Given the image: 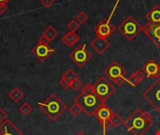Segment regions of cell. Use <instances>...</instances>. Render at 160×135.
Masks as SVG:
<instances>
[{"label":"cell","instance_id":"17","mask_svg":"<svg viewBox=\"0 0 160 135\" xmlns=\"http://www.w3.org/2000/svg\"><path fill=\"white\" fill-rule=\"evenodd\" d=\"M146 18L149 23H160V6L156 5L154 6L149 13L146 15Z\"/></svg>","mask_w":160,"mask_h":135},{"label":"cell","instance_id":"4","mask_svg":"<svg viewBox=\"0 0 160 135\" xmlns=\"http://www.w3.org/2000/svg\"><path fill=\"white\" fill-rule=\"evenodd\" d=\"M118 31L128 39L133 40L142 31V26L135 20L134 17L128 16L118 26Z\"/></svg>","mask_w":160,"mask_h":135},{"label":"cell","instance_id":"20","mask_svg":"<svg viewBox=\"0 0 160 135\" xmlns=\"http://www.w3.org/2000/svg\"><path fill=\"white\" fill-rule=\"evenodd\" d=\"M23 96L24 94L22 90H21L18 86H15L14 88H12L8 93V98L15 103H18L23 98Z\"/></svg>","mask_w":160,"mask_h":135},{"label":"cell","instance_id":"8","mask_svg":"<svg viewBox=\"0 0 160 135\" xmlns=\"http://www.w3.org/2000/svg\"><path fill=\"white\" fill-rule=\"evenodd\" d=\"M69 57L75 65L82 68L91 60L92 55L87 50L86 44H82L69 54Z\"/></svg>","mask_w":160,"mask_h":135},{"label":"cell","instance_id":"24","mask_svg":"<svg viewBox=\"0 0 160 135\" xmlns=\"http://www.w3.org/2000/svg\"><path fill=\"white\" fill-rule=\"evenodd\" d=\"M69 112H70V114H71L73 117H78V116L82 112V107H81L78 103L74 102L73 105L69 108Z\"/></svg>","mask_w":160,"mask_h":135},{"label":"cell","instance_id":"11","mask_svg":"<svg viewBox=\"0 0 160 135\" xmlns=\"http://www.w3.org/2000/svg\"><path fill=\"white\" fill-rule=\"evenodd\" d=\"M115 31V27L110 22L109 19L103 18L100 23L95 27V33L99 38L108 39L113 32Z\"/></svg>","mask_w":160,"mask_h":135},{"label":"cell","instance_id":"34","mask_svg":"<svg viewBox=\"0 0 160 135\" xmlns=\"http://www.w3.org/2000/svg\"><path fill=\"white\" fill-rule=\"evenodd\" d=\"M156 135H160V130H158V131L156 132Z\"/></svg>","mask_w":160,"mask_h":135},{"label":"cell","instance_id":"33","mask_svg":"<svg viewBox=\"0 0 160 135\" xmlns=\"http://www.w3.org/2000/svg\"><path fill=\"white\" fill-rule=\"evenodd\" d=\"M9 0H0V3H8Z\"/></svg>","mask_w":160,"mask_h":135},{"label":"cell","instance_id":"2","mask_svg":"<svg viewBox=\"0 0 160 135\" xmlns=\"http://www.w3.org/2000/svg\"><path fill=\"white\" fill-rule=\"evenodd\" d=\"M74 102L78 103L82 107V112H84L89 117L95 116L98 110L106 104L98 98L95 91L94 86L91 84H87L82 87L81 94L75 99Z\"/></svg>","mask_w":160,"mask_h":135},{"label":"cell","instance_id":"26","mask_svg":"<svg viewBox=\"0 0 160 135\" xmlns=\"http://www.w3.org/2000/svg\"><path fill=\"white\" fill-rule=\"evenodd\" d=\"M68 28L69 32H76L80 28V23L76 20H72L68 23Z\"/></svg>","mask_w":160,"mask_h":135},{"label":"cell","instance_id":"21","mask_svg":"<svg viewBox=\"0 0 160 135\" xmlns=\"http://www.w3.org/2000/svg\"><path fill=\"white\" fill-rule=\"evenodd\" d=\"M109 123L112 126V127H119L122 123H123V118L119 116V115H117V114H115V113H112V116H111V117H110V121H109Z\"/></svg>","mask_w":160,"mask_h":135},{"label":"cell","instance_id":"18","mask_svg":"<svg viewBox=\"0 0 160 135\" xmlns=\"http://www.w3.org/2000/svg\"><path fill=\"white\" fill-rule=\"evenodd\" d=\"M79 39H80V37L75 32H68L66 35L63 36L61 40L68 47H72L73 45H75L79 41Z\"/></svg>","mask_w":160,"mask_h":135},{"label":"cell","instance_id":"28","mask_svg":"<svg viewBox=\"0 0 160 135\" xmlns=\"http://www.w3.org/2000/svg\"><path fill=\"white\" fill-rule=\"evenodd\" d=\"M59 84H60V86H61L65 90H68V88H70V83H69L68 80H66L65 78H63V77H61V80H60Z\"/></svg>","mask_w":160,"mask_h":135},{"label":"cell","instance_id":"9","mask_svg":"<svg viewBox=\"0 0 160 135\" xmlns=\"http://www.w3.org/2000/svg\"><path fill=\"white\" fill-rule=\"evenodd\" d=\"M53 53H54V49L52 48L50 44L42 38L38 39L37 44L32 49V54L39 62L46 61Z\"/></svg>","mask_w":160,"mask_h":135},{"label":"cell","instance_id":"5","mask_svg":"<svg viewBox=\"0 0 160 135\" xmlns=\"http://www.w3.org/2000/svg\"><path fill=\"white\" fill-rule=\"evenodd\" d=\"M95 91L98 98L106 102V101L115 92V86L104 76H101L98 79V81L93 85Z\"/></svg>","mask_w":160,"mask_h":135},{"label":"cell","instance_id":"7","mask_svg":"<svg viewBox=\"0 0 160 135\" xmlns=\"http://www.w3.org/2000/svg\"><path fill=\"white\" fill-rule=\"evenodd\" d=\"M148 103L160 114V77L142 94Z\"/></svg>","mask_w":160,"mask_h":135},{"label":"cell","instance_id":"22","mask_svg":"<svg viewBox=\"0 0 160 135\" xmlns=\"http://www.w3.org/2000/svg\"><path fill=\"white\" fill-rule=\"evenodd\" d=\"M63 78H65L66 80H68L69 83H72L73 81H75L76 79H79V75L71 69L68 70L63 75H62Z\"/></svg>","mask_w":160,"mask_h":135},{"label":"cell","instance_id":"12","mask_svg":"<svg viewBox=\"0 0 160 135\" xmlns=\"http://www.w3.org/2000/svg\"><path fill=\"white\" fill-rule=\"evenodd\" d=\"M112 114V110L106 104H104L103 106H101L98 110L97 114L95 115V117L98 118V120L99 121V123L102 126V130H103L102 135H106V132H107V123L110 121V117H111Z\"/></svg>","mask_w":160,"mask_h":135},{"label":"cell","instance_id":"3","mask_svg":"<svg viewBox=\"0 0 160 135\" xmlns=\"http://www.w3.org/2000/svg\"><path fill=\"white\" fill-rule=\"evenodd\" d=\"M39 109L46 115L51 120H56L67 109L66 103L55 94H52L45 101L38 102Z\"/></svg>","mask_w":160,"mask_h":135},{"label":"cell","instance_id":"25","mask_svg":"<svg viewBox=\"0 0 160 135\" xmlns=\"http://www.w3.org/2000/svg\"><path fill=\"white\" fill-rule=\"evenodd\" d=\"M88 20V15L85 11H80L77 16H76V21L80 23V24H82V23H85Z\"/></svg>","mask_w":160,"mask_h":135},{"label":"cell","instance_id":"14","mask_svg":"<svg viewBox=\"0 0 160 135\" xmlns=\"http://www.w3.org/2000/svg\"><path fill=\"white\" fill-rule=\"evenodd\" d=\"M0 135H24L9 119L0 124Z\"/></svg>","mask_w":160,"mask_h":135},{"label":"cell","instance_id":"13","mask_svg":"<svg viewBox=\"0 0 160 135\" xmlns=\"http://www.w3.org/2000/svg\"><path fill=\"white\" fill-rule=\"evenodd\" d=\"M143 72L148 78L158 79L160 77V66L154 59L149 60L143 67Z\"/></svg>","mask_w":160,"mask_h":135},{"label":"cell","instance_id":"29","mask_svg":"<svg viewBox=\"0 0 160 135\" xmlns=\"http://www.w3.org/2000/svg\"><path fill=\"white\" fill-rule=\"evenodd\" d=\"M40 3L44 8H50L53 5L54 0H40Z\"/></svg>","mask_w":160,"mask_h":135},{"label":"cell","instance_id":"30","mask_svg":"<svg viewBox=\"0 0 160 135\" xmlns=\"http://www.w3.org/2000/svg\"><path fill=\"white\" fill-rule=\"evenodd\" d=\"M7 118H8V114L4 109L0 108V124L3 123L5 120H7Z\"/></svg>","mask_w":160,"mask_h":135},{"label":"cell","instance_id":"1","mask_svg":"<svg viewBox=\"0 0 160 135\" xmlns=\"http://www.w3.org/2000/svg\"><path fill=\"white\" fill-rule=\"evenodd\" d=\"M128 132L133 135H144L154 125L151 115L142 109L135 110L124 122Z\"/></svg>","mask_w":160,"mask_h":135},{"label":"cell","instance_id":"32","mask_svg":"<svg viewBox=\"0 0 160 135\" xmlns=\"http://www.w3.org/2000/svg\"><path fill=\"white\" fill-rule=\"evenodd\" d=\"M75 135H85V134H84L82 131H79V132H77Z\"/></svg>","mask_w":160,"mask_h":135},{"label":"cell","instance_id":"10","mask_svg":"<svg viewBox=\"0 0 160 135\" xmlns=\"http://www.w3.org/2000/svg\"><path fill=\"white\" fill-rule=\"evenodd\" d=\"M142 32L160 49V23H151L148 22L145 26H142Z\"/></svg>","mask_w":160,"mask_h":135},{"label":"cell","instance_id":"31","mask_svg":"<svg viewBox=\"0 0 160 135\" xmlns=\"http://www.w3.org/2000/svg\"><path fill=\"white\" fill-rule=\"evenodd\" d=\"M8 9V6L7 3H0V15L4 14Z\"/></svg>","mask_w":160,"mask_h":135},{"label":"cell","instance_id":"16","mask_svg":"<svg viewBox=\"0 0 160 135\" xmlns=\"http://www.w3.org/2000/svg\"><path fill=\"white\" fill-rule=\"evenodd\" d=\"M57 36H58L57 30H56L52 25H48V26L44 29V31L42 32L41 38H42L44 40H46L48 43H50V42H52V40H54V39L57 38Z\"/></svg>","mask_w":160,"mask_h":135},{"label":"cell","instance_id":"27","mask_svg":"<svg viewBox=\"0 0 160 135\" xmlns=\"http://www.w3.org/2000/svg\"><path fill=\"white\" fill-rule=\"evenodd\" d=\"M82 86V83L80 79H76L75 81H73L72 83H70V88L73 89L74 91H78Z\"/></svg>","mask_w":160,"mask_h":135},{"label":"cell","instance_id":"15","mask_svg":"<svg viewBox=\"0 0 160 135\" xmlns=\"http://www.w3.org/2000/svg\"><path fill=\"white\" fill-rule=\"evenodd\" d=\"M90 45L98 55H102L110 47V42L108 39L98 37L91 42Z\"/></svg>","mask_w":160,"mask_h":135},{"label":"cell","instance_id":"23","mask_svg":"<svg viewBox=\"0 0 160 135\" xmlns=\"http://www.w3.org/2000/svg\"><path fill=\"white\" fill-rule=\"evenodd\" d=\"M19 111L22 115L23 116H28L32 113L33 111V107L31 106V104H29L28 102H23L20 107H19Z\"/></svg>","mask_w":160,"mask_h":135},{"label":"cell","instance_id":"19","mask_svg":"<svg viewBox=\"0 0 160 135\" xmlns=\"http://www.w3.org/2000/svg\"><path fill=\"white\" fill-rule=\"evenodd\" d=\"M144 76H145V74H144L143 70H137L128 79H127V82L131 86H137L144 79Z\"/></svg>","mask_w":160,"mask_h":135},{"label":"cell","instance_id":"6","mask_svg":"<svg viewBox=\"0 0 160 135\" xmlns=\"http://www.w3.org/2000/svg\"><path fill=\"white\" fill-rule=\"evenodd\" d=\"M105 74L110 78V80L114 83L116 86H122L124 83L127 82L126 79V74L127 71L125 68L119 64L118 62H113L112 63L106 70H105Z\"/></svg>","mask_w":160,"mask_h":135}]
</instances>
